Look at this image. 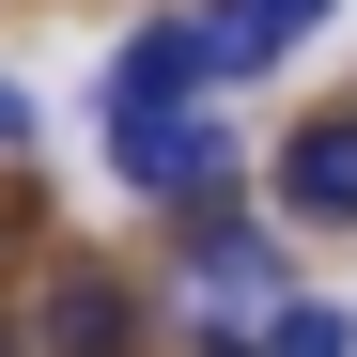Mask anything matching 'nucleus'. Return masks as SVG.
I'll return each instance as SVG.
<instances>
[{"label":"nucleus","instance_id":"f257e3e1","mask_svg":"<svg viewBox=\"0 0 357 357\" xmlns=\"http://www.w3.org/2000/svg\"><path fill=\"white\" fill-rule=\"evenodd\" d=\"M109 155H125V187H155V202H218L233 187V125H218V109L187 93V109H109Z\"/></svg>","mask_w":357,"mask_h":357},{"label":"nucleus","instance_id":"f03ea898","mask_svg":"<svg viewBox=\"0 0 357 357\" xmlns=\"http://www.w3.org/2000/svg\"><path fill=\"white\" fill-rule=\"evenodd\" d=\"M140 342V295L109 280V264H63L47 280V311H31V357H125Z\"/></svg>","mask_w":357,"mask_h":357},{"label":"nucleus","instance_id":"7ed1b4c3","mask_svg":"<svg viewBox=\"0 0 357 357\" xmlns=\"http://www.w3.org/2000/svg\"><path fill=\"white\" fill-rule=\"evenodd\" d=\"M280 202L326 218V233H357V125H295L280 140Z\"/></svg>","mask_w":357,"mask_h":357},{"label":"nucleus","instance_id":"20e7f679","mask_svg":"<svg viewBox=\"0 0 357 357\" xmlns=\"http://www.w3.org/2000/svg\"><path fill=\"white\" fill-rule=\"evenodd\" d=\"M311 16H326V0H218V16H202V78H264Z\"/></svg>","mask_w":357,"mask_h":357},{"label":"nucleus","instance_id":"39448f33","mask_svg":"<svg viewBox=\"0 0 357 357\" xmlns=\"http://www.w3.org/2000/svg\"><path fill=\"white\" fill-rule=\"evenodd\" d=\"M187 295H202V311H295V295H280V264H264V233H202V249H187Z\"/></svg>","mask_w":357,"mask_h":357},{"label":"nucleus","instance_id":"423d86ee","mask_svg":"<svg viewBox=\"0 0 357 357\" xmlns=\"http://www.w3.org/2000/svg\"><path fill=\"white\" fill-rule=\"evenodd\" d=\"M264 357H357V311H311V295H295V311L264 326Z\"/></svg>","mask_w":357,"mask_h":357},{"label":"nucleus","instance_id":"0eeeda50","mask_svg":"<svg viewBox=\"0 0 357 357\" xmlns=\"http://www.w3.org/2000/svg\"><path fill=\"white\" fill-rule=\"evenodd\" d=\"M0 155H31V93L16 78H0Z\"/></svg>","mask_w":357,"mask_h":357},{"label":"nucleus","instance_id":"6e6552de","mask_svg":"<svg viewBox=\"0 0 357 357\" xmlns=\"http://www.w3.org/2000/svg\"><path fill=\"white\" fill-rule=\"evenodd\" d=\"M0 357H16V342H0Z\"/></svg>","mask_w":357,"mask_h":357}]
</instances>
